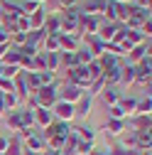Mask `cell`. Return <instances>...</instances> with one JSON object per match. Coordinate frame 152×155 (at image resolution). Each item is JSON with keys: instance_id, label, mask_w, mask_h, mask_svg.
I'll return each instance as SVG.
<instances>
[{"instance_id": "obj_1", "label": "cell", "mask_w": 152, "mask_h": 155, "mask_svg": "<svg viewBox=\"0 0 152 155\" xmlns=\"http://www.w3.org/2000/svg\"><path fill=\"white\" fill-rule=\"evenodd\" d=\"M54 111H56V116H59L62 121H71L74 118V104H66V101H56L54 104Z\"/></svg>"}, {"instance_id": "obj_2", "label": "cell", "mask_w": 152, "mask_h": 155, "mask_svg": "<svg viewBox=\"0 0 152 155\" xmlns=\"http://www.w3.org/2000/svg\"><path fill=\"white\" fill-rule=\"evenodd\" d=\"M81 96H84V91L79 89V86H66L64 89V94H62V101H66V104H74V101H79L81 99Z\"/></svg>"}, {"instance_id": "obj_3", "label": "cell", "mask_w": 152, "mask_h": 155, "mask_svg": "<svg viewBox=\"0 0 152 155\" xmlns=\"http://www.w3.org/2000/svg\"><path fill=\"white\" fill-rule=\"evenodd\" d=\"M34 118H37V123L40 126H49L52 123V111L49 108H44V106H37V111H34Z\"/></svg>"}, {"instance_id": "obj_4", "label": "cell", "mask_w": 152, "mask_h": 155, "mask_svg": "<svg viewBox=\"0 0 152 155\" xmlns=\"http://www.w3.org/2000/svg\"><path fill=\"white\" fill-rule=\"evenodd\" d=\"M5 155H22V145H20L17 138H12V140L8 143V153H5Z\"/></svg>"}, {"instance_id": "obj_5", "label": "cell", "mask_w": 152, "mask_h": 155, "mask_svg": "<svg viewBox=\"0 0 152 155\" xmlns=\"http://www.w3.org/2000/svg\"><path fill=\"white\" fill-rule=\"evenodd\" d=\"M79 101H81V104H79V116H86V113L91 111V96H81Z\"/></svg>"}, {"instance_id": "obj_6", "label": "cell", "mask_w": 152, "mask_h": 155, "mask_svg": "<svg viewBox=\"0 0 152 155\" xmlns=\"http://www.w3.org/2000/svg\"><path fill=\"white\" fill-rule=\"evenodd\" d=\"M42 145H44V143H42L40 138H37V135H30V140H27V148H30L32 153H37V150H42Z\"/></svg>"}, {"instance_id": "obj_7", "label": "cell", "mask_w": 152, "mask_h": 155, "mask_svg": "<svg viewBox=\"0 0 152 155\" xmlns=\"http://www.w3.org/2000/svg\"><path fill=\"white\" fill-rule=\"evenodd\" d=\"M120 130H123V121L113 118V121L108 123V133H120Z\"/></svg>"}, {"instance_id": "obj_8", "label": "cell", "mask_w": 152, "mask_h": 155, "mask_svg": "<svg viewBox=\"0 0 152 155\" xmlns=\"http://www.w3.org/2000/svg\"><path fill=\"white\" fill-rule=\"evenodd\" d=\"M103 101H106V104H116V101H118V94H116V91H106V94H103Z\"/></svg>"}, {"instance_id": "obj_9", "label": "cell", "mask_w": 152, "mask_h": 155, "mask_svg": "<svg viewBox=\"0 0 152 155\" xmlns=\"http://www.w3.org/2000/svg\"><path fill=\"white\" fill-rule=\"evenodd\" d=\"M110 116H113V118H118V121H120L123 116H125V111H123L120 106H113V108H110Z\"/></svg>"}, {"instance_id": "obj_10", "label": "cell", "mask_w": 152, "mask_h": 155, "mask_svg": "<svg viewBox=\"0 0 152 155\" xmlns=\"http://www.w3.org/2000/svg\"><path fill=\"white\" fill-rule=\"evenodd\" d=\"M0 89L3 91H12V81L10 79H0Z\"/></svg>"}, {"instance_id": "obj_11", "label": "cell", "mask_w": 152, "mask_h": 155, "mask_svg": "<svg viewBox=\"0 0 152 155\" xmlns=\"http://www.w3.org/2000/svg\"><path fill=\"white\" fill-rule=\"evenodd\" d=\"M8 143H10L8 138H0V153H3V150H8Z\"/></svg>"}, {"instance_id": "obj_12", "label": "cell", "mask_w": 152, "mask_h": 155, "mask_svg": "<svg viewBox=\"0 0 152 155\" xmlns=\"http://www.w3.org/2000/svg\"><path fill=\"white\" fill-rule=\"evenodd\" d=\"M44 155H59V150H49V153H44Z\"/></svg>"}, {"instance_id": "obj_13", "label": "cell", "mask_w": 152, "mask_h": 155, "mask_svg": "<svg viewBox=\"0 0 152 155\" xmlns=\"http://www.w3.org/2000/svg\"><path fill=\"white\" fill-rule=\"evenodd\" d=\"M147 155H150V153H147Z\"/></svg>"}]
</instances>
